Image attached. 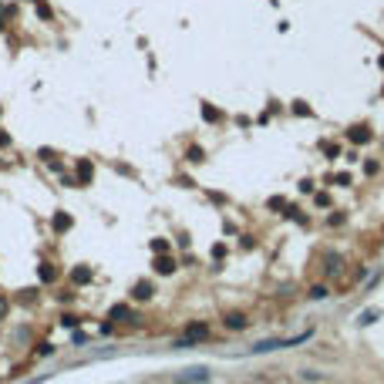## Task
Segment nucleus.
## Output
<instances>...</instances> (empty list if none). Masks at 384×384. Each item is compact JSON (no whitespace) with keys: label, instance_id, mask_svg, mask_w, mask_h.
<instances>
[{"label":"nucleus","instance_id":"f257e3e1","mask_svg":"<svg viewBox=\"0 0 384 384\" xmlns=\"http://www.w3.org/2000/svg\"><path fill=\"white\" fill-rule=\"evenodd\" d=\"M310 334H296V337H287V340H263V344H256L253 351H260V354H266V351H276V347H293V344H300V340H307Z\"/></svg>","mask_w":384,"mask_h":384},{"label":"nucleus","instance_id":"f03ea898","mask_svg":"<svg viewBox=\"0 0 384 384\" xmlns=\"http://www.w3.org/2000/svg\"><path fill=\"white\" fill-rule=\"evenodd\" d=\"M185 340H189V344H199V340H206V337H209V327H206V324H202V320H192V324H189V327H185Z\"/></svg>","mask_w":384,"mask_h":384},{"label":"nucleus","instance_id":"7ed1b4c3","mask_svg":"<svg viewBox=\"0 0 384 384\" xmlns=\"http://www.w3.org/2000/svg\"><path fill=\"white\" fill-rule=\"evenodd\" d=\"M125 320H132V310H128L125 304H115L112 310H108V324H125Z\"/></svg>","mask_w":384,"mask_h":384},{"label":"nucleus","instance_id":"20e7f679","mask_svg":"<svg viewBox=\"0 0 384 384\" xmlns=\"http://www.w3.org/2000/svg\"><path fill=\"white\" fill-rule=\"evenodd\" d=\"M155 273H162V276H168V273H176V260L165 253H159V260H155Z\"/></svg>","mask_w":384,"mask_h":384},{"label":"nucleus","instance_id":"39448f33","mask_svg":"<svg viewBox=\"0 0 384 384\" xmlns=\"http://www.w3.org/2000/svg\"><path fill=\"white\" fill-rule=\"evenodd\" d=\"M347 138H351L354 145H364V142H371V128H368V125H354Z\"/></svg>","mask_w":384,"mask_h":384},{"label":"nucleus","instance_id":"423d86ee","mask_svg":"<svg viewBox=\"0 0 384 384\" xmlns=\"http://www.w3.org/2000/svg\"><path fill=\"white\" fill-rule=\"evenodd\" d=\"M132 293H135V300H148V296L155 293V287H152V283H148V280H138Z\"/></svg>","mask_w":384,"mask_h":384},{"label":"nucleus","instance_id":"0eeeda50","mask_svg":"<svg viewBox=\"0 0 384 384\" xmlns=\"http://www.w3.org/2000/svg\"><path fill=\"white\" fill-rule=\"evenodd\" d=\"M37 276H40V283H54V280H57V270H54L51 263H40Z\"/></svg>","mask_w":384,"mask_h":384},{"label":"nucleus","instance_id":"6e6552de","mask_svg":"<svg viewBox=\"0 0 384 384\" xmlns=\"http://www.w3.org/2000/svg\"><path fill=\"white\" fill-rule=\"evenodd\" d=\"M71 229V216H68V212H57L54 216V232H68Z\"/></svg>","mask_w":384,"mask_h":384},{"label":"nucleus","instance_id":"1a4fd4ad","mask_svg":"<svg viewBox=\"0 0 384 384\" xmlns=\"http://www.w3.org/2000/svg\"><path fill=\"white\" fill-rule=\"evenodd\" d=\"M226 327L229 330H243L246 327V317H243V313H229V317H226Z\"/></svg>","mask_w":384,"mask_h":384},{"label":"nucleus","instance_id":"9d476101","mask_svg":"<svg viewBox=\"0 0 384 384\" xmlns=\"http://www.w3.org/2000/svg\"><path fill=\"white\" fill-rule=\"evenodd\" d=\"M78 182L81 185L91 182V162H78Z\"/></svg>","mask_w":384,"mask_h":384},{"label":"nucleus","instance_id":"9b49d317","mask_svg":"<svg viewBox=\"0 0 384 384\" xmlns=\"http://www.w3.org/2000/svg\"><path fill=\"white\" fill-rule=\"evenodd\" d=\"M91 280V270L88 266H78V270H71V283H88Z\"/></svg>","mask_w":384,"mask_h":384},{"label":"nucleus","instance_id":"f8f14e48","mask_svg":"<svg viewBox=\"0 0 384 384\" xmlns=\"http://www.w3.org/2000/svg\"><path fill=\"white\" fill-rule=\"evenodd\" d=\"M189 381H209V371H202V368L189 371Z\"/></svg>","mask_w":384,"mask_h":384},{"label":"nucleus","instance_id":"ddd939ff","mask_svg":"<svg viewBox=\"0 0 384 384\" xmlns=\"http://www.w3.org/2000/svg\"><path fill=\"white\" fill-rule=\"evenodd\" d=\"M310 296L313 300H324V296H327V287H310Z\"/></svg>","mask_w":384,"mask_h":384},{"label":"nucleus","instance_id":"4468645a","mask_svg":"<svg viewBox=\"0 0 384 384\" xmlns=\"http://www.w3.org/2000/svg\"><path fill=\"white\" fill-rule=\"evenodd\" d=\"M165 249H168L165 240H152V253H165Z\"/></svg>","mask_w":384,"mask_h":384},{"label":"nucleus","instance_id":"2eb2a0df","mask_svg":"<svg viewBox=\"0 0 384 384\" xmlns=\"http://www.w3.org/2000/svg\"><path fill=\"white\" fill-rule=\"evenodd\" d=\"M202 115H206L209 121H219V112H216V108H209V104H206V108H202Z\"/></svg>","mask_w":384,"mask_h":384},{"label":"nucleus","instance_id":"dca6fc26","mask_svg":"<svg viewBox=\"0 0 384 384\" xmlns=\"http://www.w3.org/2000/svg\"><path fill=\"white\" fill-rule=\"evenodd\" d=\"M189 162H202V148H196V145H192V148H189Z\"/></svg>","mask_w":384,"mask_h":384},{"label":"nucleus","instance_id":"f3484780","mask_svg":"<svg viewBox=\"0 0 384 384\" xmlns=\"http://www.w3.org/2000/svg\"><path fill=\"white\" fill-rule=\"evenodd\" d=\"M374 317H377L374 310H364V313H360V324H371V320H374Z\"/></svg>","mask_w":384,"mask_h":384},{"label":"nucleus","instance_id":"a211bd4d","mask_svg":"<svg viewBox=\"0 0 384 384\" xmlns=\"http://www.w3.org/2000/svg\"><path fill=\"white\" fill-rule=\"evenodd\" d=\"M7 307H10V304H7V296H0V320L7 317Z\"/></svg>","mask_w":384,"mask_h":384}]
</instances>
